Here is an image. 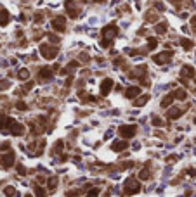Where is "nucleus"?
Returning a JSON list of instances; mask_svg holds the SVG:
<instances>
[{
  "label": "nucleus",
  "instance_id": "1",
  "mask_svg": "<svg viewBox=\"0 0 196 197\" xmlns=\"http://www.w3.org/2000/svg\"><path fill=\"white\" fill-rule=\"evenodd\" d=\"M139 190H141V183L135 178H127V181H125V194L127 195H134Z\"/></svg>",
  "mask_w": 196,
  "mask_h": 197
},
{
  "label": "nucleus",
  "instance_id": "2",
  "mask_svg": "<svg viewBox=\"0 0 196 197\" xmlns=\"http://www.w3.org/2000/svg\"><path fill=\"white\" fill-rule=\"evenodd\" d=\"M118 133L123 139H132L134 135L137 133V126L135 125H123V126L118 128Z\"/></svg>",
  "mask_w": 196,
  "mask_h": 197
},
{
  "label": "nucleus",
  "instance_id": "3",
  "mask_svg": "<svg viewBox=\"0 0 196 197\" xmlns=\"http://www.w3.org/2000/svg\"><path fill=\"white\" fill-rule=\"evenodd\" d=\"M40 52L45 59H54L56 57V54H57V48L54 47V45H49V43H43L42 47H40Z\"/></svg>",
  "mask_w": 196,
  "mask_h": 197
},
{
  "label": "nucleus",
  "instance_id": "4",
  "mask_svg": "<svg viewBox=\"0 0 196 197\" xmlns=\"http://www.w3.org/2000/svg\"><path fill=\"white\" fill-rule=\"evenodd\" d=\"M116 35H118L116 24H108V26L102 28V37H104V40H111V38H115Z\"/></svg>",
  "mask_w": 196,
  "mask_h": 197
},
{
  "label": "nucleus",
  "instance_id": "5",
  "mask_svg": "<svg viewBox=\"0 0 196 197\" xmlns=\"http://www.w3.org/2000/svg\"><path fill=\"white\" fill-rule=\"evenodd\" d=\"M172 55H174V52H172V50H165V52L156 54V55L153 57V61L156 64H165V62H168L170 59H172Z\"/></svg>",
  "mask_w": 196,
  "mask_h": 197
},
{
  "label": "nucleus",
  "instance_id": "6",
  "mask_svg": "<svg viewBox=\"0 0 196 197\" xmlns=\"http://www.w3.org/2000/svg\"><path fill=\"white\" fill-rule=\"evenodd\" d=\"M14 159H16V156H14V152H7V154H2V157H0V164L4 166L6 170H9L12 164H14Z\"/></svg>",
  "mask_w": 196,
  "mask_h": 197
},
{
  "label": "nucleus",
  "instance_id": "7",
  "mask_svg": "<svg viewBox=\"0 0 196 197\" xmlns=\"http://www.w3.org/2000/svg\"><path fill=\"white\" fill-rule=\"evenodd\" d=\"M52 28L56 30V31H59V33L64 31V30H66V19H64L63 16H57L52 21Z\"/></svg>",
  "mask_w": 196,
  "mask_h": 197
},
{
  "label": "nucleus",
  "instance_id": "8",
  "mask_svg": "<svg viewBox=\"0 0 196 197\" xmlns=\"http://www.w3.org/2000/svg\"><path fill=\"white\" fill-rule=\"evenodd\" d=\"M9 132H11L12 135H16V137H21V135L24 133V126H23L21 123L12 121V125L9 126Z\"/></svg>",
  "mask_w": 196,
  "mask_h": 197
},
{
  "label": "nucleus",
  "instance_id": "9",
  "mask_svg": "<svg viewBox=\"0 0 196 197\" xmlns=\"http://www.w3.org/2000/svg\"><path fill=\"white\" fill-rule=\"evenodd\" d=\"M38 76H40V80L49 81V80H52L54 71L50 69V68H42V69H40V73H38Z\"/></svg>",
  "mask_w": 196,
  "mask_h": 197
},
{
  "label": "nucleus",
  "instance_id": "10",
  "mask_svg": "<svg viewBox=\"0 0 196 197\" xmlns=\"http://www.w3.org/2000/svg\"><path fill=\"white\" fill-rule=\"evenodd\" d=\"M111 88H113V80L106 78V80H104V81L101 83V95H108Z\"/></svg>",
  "mask_w": 196,
  "mask_h": 197
},
{
  "label": "nucleus",
  "instance_id": "11",
  "mask_svg": "<svg viewBox=\"0 0 196 197\" xmlns=\"http://www.w3.org/2000/svg\"><path fill=\"white\" fill-rule=\"evenodd\" d=\"M128 147L127 140H118V142H113L111 144V149L115 150V152H122V150H125Z\"/></svg>",
  "mask_w": 196,
  "mask_h": 197
},
{
  "label": "nucleus",
  "instance_id": "12",
  "mask_svg": "<svg viewBox=\"0 0 196 197\" xmlns=\"http://www.w3.org/2000/svg\"><path fill=\"white\" fill-rule=\"evenodd\" d=\"M196 75L194 68H191V66H182V69H180V76L182 78H193Z\"/></svg>",
  "mask_w": 196,
  "mask_h": 197
},
{
  "label": "nucleus",
  "instance_id": "13",
  "mask_svg": "<svg viewBox=\"0 0 196 197\" xmlns=\"http://www.w3.org/2000/svg\"><path fill=\"white\" fill-rule=\"evenodd\" d=\"M182 112H184V109H180V107H172V109H168V119H177V118L182 116Z\"/></svg>",
  "mask_w": 196,
  "mask_h": 197
},
{
  "label": "nucleus",
  "instance_id": "14",
  "mask_svg": "<svg viewBox=\"0 0 196 197\" xmlns=\"http://www.w3.org/2000/svg\"><path fill=\"white\" fill-rule=\"evenodd\" d=\"M125 95H127V99H134V97L141 95V88L139 86H128L125 90Z\"/></svg>",
  "mask_w": 196,
  "mask_h": 197
},
{
  "label": "nucleus",
  "instance_id": "15",
  "mask_svg": "<svg viewBox=\"0 0 196 197\" xmlns=\"http://www.w3.org/2000/svg\"><path fill=\"white\" fill-rule=\"evenodd\" d=\"M66 11H68V14L73 17V19L75 17H78V9H76V7L73 5V2H69V0L66 2Z\"/></svg>",
  "mask_w": 196,
  "mask_h": 197
},
{
  "label": "nucleus",
  "instance_id": "16",
  "mask_svg": "<svg viewBox=\"0 0 196 197\" xmlns=\"http://www.w3.org/2000/svg\"><path fill=\"white\" fill-rule=\"evenodd\" d=\"M12 121H14V119H11V118L0 116V130H7V128L12 125Z\"/></svg>",
  "mask_w": 196,
  "mask_h": 197
},
{
  "label": "nucleus",
  "instance_id": "17",
  "mask_svg": "<svg viewBox=\"0 0 196 197\" xmlns=\"http://www.w3.org/2000/svg\"><path fill=\"white\" fill-rule=\"evenodd\" d=\"M11 21V16L7 11H0V26H7Z\"/></svg>",
  "mask_w": 196,
  "mask_h": 197
},
{
  "label": "nucleus",
  "instance_id": "18",
  "mask_svg": "<svg viewBox=\"0 0 196 197\" xmlns=\"http://www.w3.org/2000/svg\"><path fill=\"white\" fill-rule=\"evenodd\" d=\"M174 99H179V100H186L187 99V92L184 88H179V90L174 92Z\"/></svg>",
  "mask_w": 196,
  "mask_h": 197
},
{
  "label": "nucleus",
  "instance_id": "19",
  "mask_svg": "<svg viewBox=\"0 0 196 197\" xmlns=\"http://www.w3.org/2000/svg\"><path fill=\"white\" fill-rule=\"evenodd\" d=\"M154 31L158 33V35H163L167 31V23H158L156 26H154Z\"/></svg>",
  "mask_w": 196,
  "mask_h": 197
},
{
  "label": "nucleus",
  "instance_id": "20",
  "mask_svg": "<svg viewBox=\"0 0 196 197\" xmlns=\"http://www.w3.org/2000/svg\"><path fill=\"white\" fill-rule=\"evenodd\" d=\"M139 178H141V180H149V178H151V171H149V168H144V170H141V173H139Z\"/></svg>",
  "mask_w": 196,
  "mask_h": 197
},
{
  "label": "nucleus",
  "instance_id": "21",
  "mask_svg": "<svg viewBox=\"0 0 196 197\" xmlns=\"http://www.w3.org/2000/svg\"><path fill=\"white\" fill-rule=\"evenodd\" d=\"M174 102V93H168V95L165 97L163 100H161V107H167V106H170Z\"/></svg>",
  "mask_w": 196,
  "mask_h": 197
},
{
  "label": "nucleus",
  "instance_id": "22",
  "mask_svg": "<svg viewBox=\"0 0 196 197\" xmlns=\"http://www.w3.org/2000/svg\"><path fill=\"white\" fill-rule=\"evenodd\" d=\"M4 194H6L7 197H14V195H17V190L14 187H6V188H4Z\"/></svg>",
  "mask_w": 196,
  "mask_h": 197
},
{
  "label": "nucleus",
  "instance_id": "23",
  "mask_svg": "<svg viewBox=\"0 0 196 197\" xmlns=\"http://www.w3.org/2000/svg\"><path fill=\"white\" fill-rule=\"evenodd\" d=\"M57 183H59V180H57V176H52V178H49V188H50V190H52V188H56V187H57Z\"/></svg>",
  "mask_w": 196,
  "mask_h": 197
},
{
  "label": "nucleus",
  "instance_id": "24",
  "mask_svg": "<svg viewBox=\"0 0 196 197\" xmlns=\"http://www.w3.org/2000/svg\"><path fill=\"white\" fill-rule=\"evenodd\" d=\"M180 45H182V47H184L186 50L193 48V42H191V40H187V38H182V40H180Z\"/></svg>",
  "mask_w": 196,
  "mask_h": 197
},
{
  "label": "nucleus",
  "instance_id": "25",
  "mask_svg": "<svg viewBox=\"0 0 196 197\" xmlns=\"http://www.w3.org/2000/svg\"><path fill=\"white\" fill-rule=\"evenodd\" d=\"M149 100V95H144V97H141V99H137V100L134 102V106H144V104H146V102Z\"/></svg>",
  "mask_w": 196,
  "mask_h": 197
},
{
  "label": "nucleus",
  "instance_id": "26",
  "mask_svg": "<svg viewBox=\"0 0 196 197\" xmlns=\"http://www.w3.org/2000/svg\"><path fill=\"white\" fill-rule=\"evenodd\" d=\"M35 192H37V197H47V194H45V190H43L40 185H35Z\"/></svg>",
  "mask_w": 196,
  "mask_h": 197
},
{
  "label": "nucleus",
  "instance_id": "27",
  "mask_svg": "<svg viewBox=\"0 0 196 197\" xmlns=\"http://www.w3.org/2000/svg\"><path fill=\"white\" fill-rule=\"evenodd\" d=\"M156 19H158V16H156V12H148V14H146V21L154 23Z\"/></svg>",
  "mask_w": 196,
  "mask_h": 197
},
{
  "label": "nucleus",
  "instance_id": "28",
  "mask_svg": "<svg viewBox=\"0 0 196 197\" xmlns=\"http://www.w3.org/2000/svg\"><path fill=\"white\" fill-rule=\"evenodd\" d=\"M28 76H30V71L28 69H21L19 73H17V78H19V80H26Z\"/></svg>",
  "mask_w": 196,
  "mask_h": 197
},
{
  "label": "nucleus",
  "instance_id": "29",
  "mask_svg": "<svg viewBox=\"0 0 196 197\" xmlns=\"http://www.w3.org/2000/svg\"><path fill=\"white\" fill-rule=\"evenodd\" d=\"M76 68H78V62H76V61H71V62L68 64V69L66 71H75Z\"/></svg>",
  "mask_w": 196,
  "mask_h": 197
},
{
  "label": "nucleus",
  "instance_id": "30",
  "mask_svg": "<svg viewBox=\"0 0 196 197\" xmlns=\"http://www.w3.org/2000/svg\"><path fill=\"white\" fill-rule=\"evenodd\" d=\"M156 45H158V42H156L154 38H149V43H148V48H149V50H153Z\"/></svg>",
  "mask_w": 196,
  "mask_h": 197
},
{
  "label": "nucleus",
  "instance_id": "31",
  "mask_svg": "<svg viewBox=\"0 0 196 197\" xmlns=\"http://www.w3.org/2000/svg\"><path fill=\"white\" fill-rule=\"evenodd\" d=\"M99 195V188H92V190H89V194H87V197H97Z\"/></svg>",
  "mask_w": 196,
  "mask_h": 197
},
{
  "label": "nucleus",
  "instance_id": "32",
  "mask_svg": "<svg viewBox=\"0 0 196 197\" xmlns=\"http://www.w3.org/2000/svg\"><path fill=\"white\" fill-rule=\"evenodd\" d=\"M11 86V81H0V90H6V88H9Z\"/></svg>",
  "mask_w": 196,
  "mask_h": 197
},
{
  "label": "nucleus",
  "instance_id": "33",
  "mask_svg": "<svg viewBox=\"0 0 196 197\" xmlns=\"http://www.w3.org/2000/svg\"><path fill=\"white\" fill-rule=\"evenodd\" d=\"M16 107L19 109V111H26V109H28V106L24 104V102H17V104H16Z\"/></svg>",
  "mask_w": 196,
  "mask_h": 197
},
{
  "label": "nucleus",
  "instance_id": "34",
  "mask_svg": "<svg viewBox=\"0 0 196 197\" xmlns=\"http://www.w3.org/2000/svg\"><path fill=\"white\" fill-rule=\"evenodd\" d=\"M153 125H154V126H163L165 123L161 121V119H160V118H153Z\"/></svg>",
  "mask_w": 196,
  "mask_h": 197
},
{
  "label": "nucleus",
  "instance_id": "35",
  "mask_svg": "<svg viewBox=\"0 0 196 197\" xmlns=\"http://www.w3.org/2000/svg\"><path fill=\"white\" fill-rule=\"evenodd\" d=\"M17 171H19V175H26V168L21 164H17Z\"/></svg>",
  "mask_w": 196,
  "mask_h": 197
},
{
  "label": "nucleus",
  "instance_id": "36",
  "mask_svg": "<svg viewBox=\"0 0 196 197\" xmlns=\"http://www.w3.org/2000/svg\"><path fill=\"white\" fill-rule=\"evenodd\" d=\"M43 19V14L42 12H38V14H35V23H40Z\"/></svg>",
  "mask_w": 196,
  "mask_h": 197
},
{
  "label": "nucleus",
  "instance_id": "37",
  "mask_svg": "<svg viewBox=\"0 0 196 197\" xmlns=\"http://www.w3.org/2000/svg\"><path fill=\"white\" fill-rule=\"evenodd\" d=\"M154 7H156L158 11H165V5L161 4V2H156V4H154Z\"/></svg>",
  "mask_w": 196,
  "mask_h": 197
},
{
  "label": "nucleus",
  "instance_id": "38",
  "mask_svg": "<svg viewBox=\"0 0 196 197\" xmlns=\"http://www.w3.org/2000/svg\"><path fill=\"white\" fill-rule=\"evenodd\" d=\"M189 173H191V176H196V170H194V168H191Z\"/></svg>",
  "mask_w": 196,
  "mask_h": 197
},
{
  "label": "nucleus",
  "instance_id": "39",
  "mask_svg": "<svg viewBox=\"0 0 196 197\" xmlns=\"http://www.w3.org/2000/svg\"><path fill=\"white\" fill-rule=\"evenodd\" d=\"M170 2H172V4H175V5H179V4L182 2V0H170Z\"/></svg>",
  "mask_w": 196,
  "mask_h": 197
},
{
  "label": "nucleus",
  "instance_id": "40",
  "mask_svg": "<svg viewBox=\"0 0 196 197\" xmlns=\"http://www.w3.org/2000/svg\"><path fill=\"white\" fill-rule=\"evenodd\" d=\"M92 2H101V4H104V2H106V0H92Z\"/></svg>",
  "mask_w": 196,
  "mask_h": 197
},
{
  "label": "nucleus",
  "instance_id": "41",
  "mask_svg": "<svg viewBox=\"0 0 196 197\" xmlns=\"http://www.w3.org/2000/svg\"><path fill=\"white\" fill-rule=\"evenodd\" d=\"M24 197H31V195H30V194H26V195H24Z\"/></svg>",
  "mask_w": 196,
  "mask_h": 197
}]
</instances>
